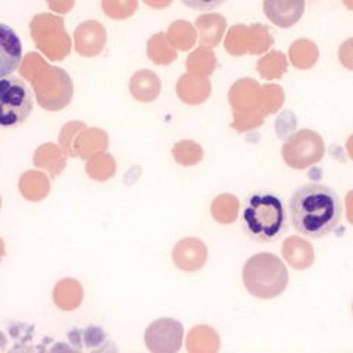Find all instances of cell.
<instances>
[{
    "label": "cell",
    "instance_id": "cell-1",
    "mask_svg": "<svg viewBox=\"0 0 353 353\" xmlns=\"http://www.w3.org/2000/svg\"><path fill=\"white\" fill-rule=\"evenodd\" d=\"M290 216L294 230L307 239H323L337 228L341 219V201L325 184L311 183L290 197Z\"/></svg>",
    "mask_w": 353,
    "mask_h": 353
},
{
    "label": "cell",
    "instance_id": "cell-2",
    "mask_svg": "<svg viewBox=\"0 0 353 353\" xmlns=\"http://www.w3.org/2000/svg\"><path fill=\"white\" fill-rule=\"evenodd\" d=\"M243 283L246 290L258 299H274L289 284V271L272 253H256L243 267Z\"/></svg>",
    "mask_w": 353,
    "mask_h": 353
},
{
    "label": "cell",
    "instance_id": "cell-3",
    "mask_svg": "<svg viewBox=\"0 0 353 353\" xmlns=\"http://www.w3.org/2000/svg\"><path fill=\"white\" fill-rule=\"evenodd\" d=\"M243 225L256 241H272L285 230V209L277 196L253 194L243 211Z\"/></svg>",
    "mask_w": 353,
    "mask_h": 353
},
{
    "label": "cell",
    "instance_id": "cell-4",
    "mask_svg": "<svg viewBox=\"0 0 353 353\" xmlns=\"http://www.w3.org/2000/svg\"><path fill=\"white\" fill-rule=\"evenodd\" d=\"M0 123L3 127H18L26 123L32 110V94L24 81L15 77L0 80Z\"/></svg>",
    "mask_w": 353,
    "mask_h": 353
},
{
    "label": "cell",
    "instance_id": "cell-5",
    "mask_svg": "<svg viewBox=\"0 0 353 353\" xmlns=\"http://www.w3.org/2000/svg\"><path fill=\"white\" fill-rule=\"evenodd\" d=\"M323 137L312 130H299L287 139L281 149L284 162L293 170H306L324 158Z\"/></svg>",
    "mask_w": 353,
    "mask_h": 353
},
{
    "label": "cell",
    "instance_id": "cell-6",
    "mask_svg": "<svg viewBox=\"0 0 353 353\" xmlns=\"http://www.w3.org/2000/svg\"><path fill=\"white\" fill-rule=\"evenodd\" d=\"M227 50L231 54L243 53H262L272 44V37L268 34V30L262 26H253L246 28L245 26L233 27L227 37Z\"/></svg>",
    "mask_w": 353,
    "mask_h": 353
},
{
    "label": "cell",
    "instance_id": "cell-7",
    "mask_svg": "<svg viewBox=\"0 0 353 353\" xmlns=\"http://www.w3.org/2000/svg\"><path fill=\"white\" fill-rule=\"evenodd\" d=\"M184 328L175 319L162 318L146 330V346L150 352H176L181 347Z\"/></svg>",
    "mask_w": 353,
    "mask_h": 353
},
{
    "label": "cell",
    "instance_id": "cell-8",
    "mask_svg": "<svg viewBox=\"0 0 353 353\" xmlns=\"http://www.w3.org/2000/svg\"><path fill=\"white\" fill-rule=\"evenodd\" d=\"M263 12L274 26L290 28L303 17L305 0H263Z\"/></svg>",
    "mask_w": 353,
    "mask_h": 353
},
{
    "label": "cell",
    "instance_id": "cell-9",
    "mask_svg": "<svg viewBox=\"0 0 353 353\" xmlns=\"http://www.w3.org/2000/svg\"><path fill=\"white\" fill-rule=\"evenodd\" d=\"M208 258V249L205 243L199 239H184L174 248L172 259L176 268L185 272H194L202 268Z\"/></svg>",
    "mask_w": 353,
    "mask_h": 353
},
{
    "label": "cell",
    "instance_id": "cell-10",
    "mask_svg": "<svg viewBox=\"0 0 353 353\" xmlns=\"http://www.w3.org/2000/svg\"><path fill=\"white\" fill-rule=\"evenodd\" d=\"M22 49L17 32L6 24L0 26V75L8 77L21 63Z\"/></svg>",
    "mask_w": 353,
    "mask_h": 353
},
{
    "label": "cell",
    "instance_id": "cell-11",
    "mask_svg": "<svg viewBox=\"0 0 353 353\" xmlns=\"http://www.w3.org/2000/svg\"><path fill=\"white\" fill-rule=\"evenodd\" d=\"M230 103L233 105L234 110H243V112H252L261 103V87L255 80H240L230 92Z\"/></svg>",
    "mask_w": 353,
    "mask_h": 353
},
{
    "label": "cell",
    "instance_id": "cell-12",
    "mask_svg": "<svg viewBox=\"0 0 353 353\" xmlns=\"http://www.w3.org/2000/svg\"><path fill=\"white\" fill-rule=\"evenodd\" d=\"M283 256L296 270H306L314 263L311 243L302 237H289L283 245Z\"/></svg>",
    "mask_w": 353,
    "mask_h": 353
},
{
    "label": "cell",
    "instance_id": "cell-13",
    "mask_svg": "<svg viewBox=\"0 0 353 353\" xmlns=\"http://www.w3.org/2000/svg\"><path fill=\"white\" fill-rule=\"evenodd\" d=\"M227 22L219 15H205L197 18L196 27L201 34V41L206 46H216L223 39Z\"/></svg>",
    "mask_w": 353,
    "mask_h": 353
},
{
    "label": "cell",
    "instance_id": "cell-14",
    "mask_svg": "<svg viewBox=\"0 0 353 353\" xmlns=\"http://www.w3.org/2000/svg\"><path fill=\"white\" fill-rule=\"evenodd\" d=\"M318 54L319 53L315 43L309 40L296 41L290 48L292 63L296 66V68H301V70H307L311 68V66H314L318 59Z\"/></svg>",
    "mask_w": 353,
    "mask_h": 353
},
{
    "label": "cell",
    "instance_id": "cell-15",
    "mask_svg": "<svg viewBox=\"0 0 353 353\" xmlns=\"http://www.w3.org/2000/svg\"><path fill=\"white\" fill-rule=\"evenodd\" d=\"M239 202L234 196L221 194L212 203V215L221 224H231L237 218Z\"/></svg>",
    "mask_w": 353,
    "mask_h": 353
},
{
    "label": "cell",
    "instance_id": "cell-16",
    "mask_svg": "<svg viewBox=\"0 0 353 353\" xmlns=\"http://www.w3.org/2000/svg\"><path fill=\"white\" fill-rule=\"evenodd\" d=\"M287 71V61L285 57L280 52H271L263 59L258 62V72L263 79L272 80L280 79V77Z\"/></svg>",
    "mask_w": 353,
    "mask_h": 353
},
{
    "label": "cell",
    "instance_id": "cell-17",
    "mask_svg": "<svg viewBox=\"0 0 353 353\" xmlns=\"http://www.w3.org/2000/svg\"><path fill=\"white\" fill-rule=\"evenodd\" d=\"M261 102L265 112H277L284 102V93L279 85H265L261 93Z\"/></svg>",
    "mask_w": 353,
    "mask_h": 353
},
{
    "label": "cell",
    "instance_id": "cell-18",
    "mask_svg": "<svg viewBox=\"0 0 353 353\" xmlns=\"http://www.w3.org/2000/svg\"><path fill=\"white\" fill-rule=\"evenodd\" d=\"M181 2L193 10H199V12H208V10H212L219 8L227 0H181Z\"/></svg>",
    "mask_w": 353,
    "mask_h": 353
},
{
    "label": "cell",
    "instance_id": "cell-19",
    "mask_svg": "<svg viewBox=\"0 0 353 353\" xmlns=\"http://www.w3.org/2000/svg\"><path fill=\"white\" fill-rule=\"evenodd\" d=\"M339 61L346 70L353 71V37L347 39L345 43H341L339 49Z\"/></svg>",
    "mask_w": 353,
    "mask_h": 353
},
{
    "label": "cell",
    "instance_id": "cell-20",
    "mask_svg": "<svg viewBox=\"0 0 353 353\" xmlns=\"http://www.w3.org/2000/svg\"><path fill=\"white\" fill-rule=\"evenodd\" d=\"M346 208H347V219L349 223L353 224V190L346 196Z\"/></svg>",
    "mask_w": 353,
    "mask_h": 353
},
{
    "label": "cell",
    "instance_id": "cell-21",
    "mask_svg": "<svg viewBox=\"0 0 353 353\" xmlns=\"http://www.w3.org/2000/svg\"><path fill=\"white\" fill-rule=\"evenodd\" d=\"M346 149H347V153H349V158L353 161V134H352V136L349 137V140H347Z\"/></svg>",
    "mask_w": 353,
    "mask_h": 353
},
{
    "label": "cell",
    "instance_id": "cell-22",
    "mask_svg": "<svg viewBox=\"0 0 353 353\" xmlns=\"http://www.w3.org/2000/svg\"><path fill=\"white\" fill-rule=\"evenodd\" d=\"M343 3L346 5V8H347V9L353 10V0H343Z\"/></svg>",
    "mask_w": 353,
    "mask_h": 353
},
{
    "label": "cell",
    "instance_id": "cell-23",
    "mask_svg": "<svg viewBox=\"0 0 353 353\" xmlns=\"http://www.w3.org/2000/svg\"><path fill=\"white\" fill-rule=\"evenodd\" d=\"M352 312H353V305H352Z\"/></svg>",
    "mask_w": 353,
    "mask_h": 353
}]
</instances>
